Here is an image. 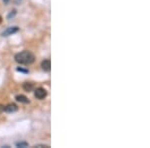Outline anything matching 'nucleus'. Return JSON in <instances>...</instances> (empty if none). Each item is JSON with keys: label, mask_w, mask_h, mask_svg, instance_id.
<instances>
[{"label": "nucleus", "mask_w": 150, "mask_h": 148, "mask_svg": "<svg viewBox=\"0 0 150 148\" xmlns=\"http://www.w3.org/2000/svg\"><path fill=\"white\" fill-rule=\"evenodd\" d=\"M3 2H4V3H5V4H7L8 2H9V0H3Z\"/></svg>", "instance_id": "obj_12"}, {"label": "nucleus", "mask_w": 150, "mask_h": 148, "mask_svg": "<svg viewBox=\"0 0 150 148\" xmlns=\"http://www.w3.org/2000/svg\"><path fill=\"white\" fill-rule=\"evenodd\" d=\"M34 147H38V148H40V147H44V148H49V146H47V145H35Z\"/></svg>", "instance_id": "obj_10"}, {"label": "nucleus", "mask_w": 150, "mask_h": 148, "mask_svg": "<svg viewBox=\"0 0 150 148\" xmlns=\"http://www.w3.org/2000/svg\"><path fill=\"white\" fill-rule=\"evenodd\" d=\"M19 28L17 26H12V27H8L7 29H5L3 32H2V36H9V35H12V34L16 33L18 32Z\"/></svg>", "instance_id": "obj_3"}, {"label": "nucleus", "mask_w": 150, "mask_h": 148, "mask_svg": "<svg viewBox=\"0 0 150 148\" xmlns=\"http://www.w3.org/2000/svg\"><path fill=\"white\" fill-rule=\"evenodd\" d=\"M34 95H35V97L37 99H44L45 97H46L47 95V91L45 90L44 88H37L35 91H34Z\"/></svg>", "instance_id": "obj_2"}, {"label": "nucleus", "mask_w": 150, "mask_h": 148, "mask_svg": "<svg viewBox=\"0 0 150 148\" xmlns=\"http://www.w3.org/2000/svg\"><path fill=\"white\" fill-rule=\"evenodd\" d=\"M33 84L32 83H28V82H26V83L23 84V89H24L25 91H27V92H30V91L33 89Z\"/></svg>", "instance_id": "obj_7"}, {"label": "nucleus", "mask_w": 150, "mask_h": 148, "mask_svg": "<svg viewBox=\"0 0 150 148\" xmlns=\"http://www.w3.org/2000/svg\"><path fill=\"white\" fill-rule=\"evenodd\" d=\"M17 110H18V107H17L16 104H8L7 106H4V111L8 113H13Z\"/></svg>", "instance_id": "obj_4"}, {"label": "nucleus", "mask_w": 150, "mask_h": 148, "mask_svg": "<svg viewBox=\"0 0 150 148\" xmlns=\"http://www.w3.org/2000/svg\"><path fill=\"white\" fill-rule=\"evenodd\" d=\"M41 67L44 71H49L50 67H51V62H50L49 59H45L41 62Z\"/></svg>", "instance_id": "obj_5"}, {"label": "nucleus", "mask_w": 150, "mask_h": 148, "mask_svg": "<svg viewBox=\"0 0 150 148\" xmlns=\"http://www.w3.org/2000/svg\"><path fill=\"white\" fill-rule=\"evenodd\" d=\"M4 111V106L3 105H0V113L3 112Z\"/></svg>", "instance_id": "obj_11"}, {"label": "nucleus", "mask_w": 150, "mask_h": 148, "mask_svg": "<svg viewBox=\"0 0 150 148\" xmlns=\"http://www.w3.org/2000/svg\"><path fill=\"white\" fill-rule=\"evenodd\" d=\"M14 59L17 63H20V64H24V65H29L35 61V56H34V54L32 53V52L28 51V50H24V51L17 53L16 55H15Z\"/></svg>", "instance_id": "obj_1"}, {"label": "nucleus", "mask_w": 150, "mask_h": 148, "mask_svg": "<svg viewBox=\"0 0 150 148\" xmlns=\"http://www.w3.org/2000/svg\"><path fill=\"white\" fill-rule=\"evenodd\" d=\"M16 146L17 147H27L28 146V143H26V142H18V143H16Z\"/></svg>", "instance_id": "obj_8"}, {"label": "nucleus", "mask_w": 150, "mask_h": 148, "mask_svg": "<svg viewBox=\"0 0 150 148\" xmlns=\"http://www.w3.org/2000/svg\"><path fill=\"white\" fill-rule=\"evenodd\" d=\"M17 71H20V72H24V73H28V70H24V69H22V68H17Z\"/></svg>", "instance_id": "obj_9"}, {"label": "nucleus", "mask_w": 150, "mask_h": 148, "mask_svg": "<svg viewBox=\"0 0 150 148\" xmlns=\"http://www.w3.org/2000/svg\"><path fill=\"white\" fill-rule=\"evenodd\" d=\"M16 100L18 102H20V103H24V104L29 103V99H28L26 96H24V95H17Z\"/></svg>", "instance_id": "obj_6"}, {"label": "nucleus", "mask_w": 150, "mask_h": 148, "mask_svg": "<svg viewBox=\"0 0 150 148\" xmlns=\"http://www.w3.org/2000/svg\"><path fill=\"white\" fill-rule=\"evenodd\" d=\"M1 21H2V18H1V16H0V23H1Z\"/></svg>", "instance_id": "obj_13"}]
</instances>
